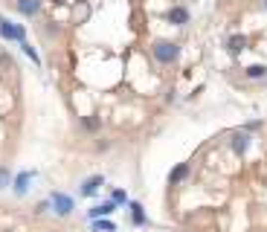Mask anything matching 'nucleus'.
<instances>
[{
	"instance_id": "nucleus-1",
	"label": "nucleus",
	"mask_w": 267,
	"mask_h": 232,
	"mask_svg": "<svg viewBox=\"0 0 267 232\" xmlns=\"http://www.w3.org/2000/svg\"><path fill=\"white\" fill-rule=\"evenodd\" d=\"M177 55H180V47L171 44V41H157V44H154V58H157L160 64H171V61H177Z\"/></svg>"
},
{
	"instance_id": "nucleus-2",
	"label": "nucleus",
	"mask_w": 267,
	"mask_h": 232,
	"mask_svg": "<svg viewBox=\"0 0 267 232\" xmlns=\"http://www.w3.org/2000/svg\"><path fill=\"white\" fill-rule=\"evenodd\" d=\"M50 203H52V209H55V215H61V218H67L73 212V198H67L61 192H52Z\"/></svg>"
},
{
	"instance_id": "nucleus-3",
	"label": "nucleus",
	"mask_w": 267,
	"mask_h": 232,
	"mask_svg": "<svg viewBox=\"0 0 267 232\" xmlns=\"http://www.w3.org/2000/svg\"><path fill=\"white\" fill-rule=\"evenodd\" d=\"M0 35L9 38V41H23V38H26V29L17 26V23H9L6 17H0Z\"/></svg>"
},
{
	"instance_id": "nucleus-4",
	"label": "nucleus",
	"mask_w": 267,
	"mask_h": 232,
	"mask_svg": "<svg viewBox=\"0 0 267 232\" xmlns=\"http://www.w3.org/2000/svg\"><path fill=\"white\" fill-rule=\"evenodd\" d=\"M29 183H32V171H23L15 177V195H26L29 192Z\"/></svg>"
},
{
	"instance_id": "nucleus-5",
	"label": "nucleus",
	"mask_w": 267,
	"mask_h": 232,
	"mask_svg": "<svg viewBox=\"0 0 267 232\" xmlns=\"http://www.w3.org/2000/svg\"><path fill=\"white\" fill-rule=\"evenodd\" d=\"M38 9H41V0H17L20 15H38Z\"/></svg>"
},
{
	"instance_id": "nucleus-6",
	"label": "nucleus",
	"mask_w": 267,
	"mask_h": 232,
	"mask_svg": "<svg viewBox=\"0 0 267 232\" xmlns=\"http://www.w3.org/2000/svg\"><path fill=\"white\" fill-rule=\"evenodd\" d=\"M186 177H189V166H186V163H180V166H174V168H171V174H168V183L174 186V183L186 180Z\"/></svg>"
},
{
	"instance_id": "nucleus-7",
	"label": "nucleus",
	"mask_w": 267,
	"mask_h": 232,
	"mask_svg": "<svg viewBox=\"0 0 267 232\" xmlns=\"http://www.w3.org/2000/svg\"><path fill=\"white\" fill-rule=\"evenodd\" d=\"M168 20H171V23H186V20H189V12L177 6V9H171V12H168Z\"/></svg>"
},
{
	"instance_id": "nucleus-8",
	"label": "nucleus",
	"mask_w": 267,
	"mask_h": 232,
	"mask_svg": "<svg viewBox=\"0 0 267 232\" xmlns=\"http://www.w3.org/2000/svg\"><path fill=\"white\" fill-rule=\"evenodd\" d=\"M99 186H102V177H90V180H84L82 183V195H93Z\"/></svg>"
},
{
	"instance_id": "nucleus-9",
	"label": "nucleus",
	"mask_w": 267,
	"mask_h": 232,
	"mask_svg": "<svg viewBox=\"0 0 267 232\" xmlns=\"http://www.w3.org/2000/svg\"><path fill=\"white\" fill-rule=\"evenodd\" d=\"M114 212V200L111 203H102V206H93L90 209V218H102V215H111Z\"/></svg>"
},
{
	"instance_id": "nucleus-10",
	"label": "nucleus",
	"mask_w": 267,
	"mask_h": 232,
	"mask_svg": "<svg viewBox=\"0 0 267 232\" xmlns=\"http://www.w3.org/2000/svg\"><path fill=\"white\" fill-rule=\"evenodd\" d=\"M131 221L134 224H145V212H142L139 203H131Z\"/></svg>"
},
{
	"instance_id": "nucleus-11",
	"label": "nucleus",
	"mask_w": 267,
	"mask_h": 232,
	"mask_svg": "<svg viewBox=\"0 0 267 232\" xmlns=\"http://www.w3.org/2000/svg\"><path fill=\"white\" fill-rule=\"evenodd\" d=\"M93 230H96V232H117V227H114L111 221H96V224H93Z\"/></svg>"
},
{
	"instance_id": "nucleus-12",
	"label": "nucleus",
	"mask_w": 267,
	"mask_h": 232,
	"mask_svg": "<svg viewBox=\"0 0 267 232\" xmlns=\"http://www.w3.org/2000/svg\"><path fill=\"white\" fill-rule=\"evenodd\" d=\"M227 47H230V50H241V47H244V38H241V35H233V38H227Z\"/></svg>"
},
{
	"instance_id": "nucleus-13",
	"label": "nucleus",
	"mask_w": 267,
	"mask_h": 232,
	"mask_svg": "<svg viewBox=\"0 0 267 232\" xmlns=\"http://www.w3.org/2000/svg\"><path fill=\"white\" fill-rule=\"evenodd\" d=\"M247 76L250 79H262V76H267V70L262 64H256V67H247Z\"/></svg>"
},
{
	"instance_id": "nucleus-14",
	"label": "nucleus",
	"mask_w": 267,
	"mask_h": 232,
	"mask_svg": "<svg viewBox=\"0 0 267 232\" xmlns=\"http://www.w3.org/2000/svg\"><path fill=\"white\" fill-rule=\"evenodd\" d=\"M233 148L238 151V154H241V151L247 148V136H244V133H238V136H235V142H233Z\"/></svg>"
},
{
	"instance_id": "nucleus-15",
	"label": "nucleus",
	"mask_w": 267,
	"mask_h": 232,
	"mask_svg": "<svg viewBox=\"0 0 267 232\" xmlns=\"http://www.w3.org/2000/svg\"><path fill=\"white\" fill-rule=\"evenodd\" d=\"M23 52H26V55H29V58H32L35 64H38V61H41V58H38V52H35L32 47H29V44H23Z\"/></svg>"
},
{
	"instance_id": "nucleus-16",
	"label": "nucleus",
	"mask_w": 267,
	"mask_h": 232,
	"mask_svg": "<svg viewBox=\"0 0 267 232\" xmlns=\"http://www.w3.org/2000/svg\"><path fill=\"white\" fill-rule=\"evenodd\" d=\"M6 183H9V171H6V168H0V189H3Z\"/></svg>"
},
{
	"instance_id": "nucleus-17",
	"label": "nucleus",
	"mask_w": 267,
	"mask_h": 232,
	"mask_svg": "<svg viewBox=\"0 0 267 232\" xmlns=\"http://www.w3.org/2000/svg\"><path fill=\"white\" fill-rule=\"evenodd\" d=\"M84 128H99V119H84Z\"/></svg>"
},
{
	"instance_id": "nucleus-18",
	"label": "nucleus",
	"mask_w": 267,
	"mask_h": 232,
	"mask_svg": "<svg viewBox=\"0 0 267 232\" xmlns=\"http://www.w3.org/2000/svg\"><path fill=\"white\" fill-rule=\"evenodd\" d=\"M114 203H125V192H114Z\"/></svg>"
},
{
	"instance_id": "nucleus-19",
	"label": "nucleus",
	"mask_w": 267,
	"mask_h": 232,
	"mask_svg": "<svg viewBox=\"0 0 267 232\" xmlns=\"http://www.w3.org/2000/svg\"><path fill=\"white\" fill-rule=\"evenodd\" d=\"M265 9H267V0H265Z\"/></svg>"
}]
</instances>
